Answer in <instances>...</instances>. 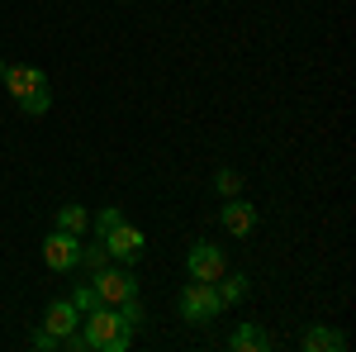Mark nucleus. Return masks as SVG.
Returning <instances> with one entry per match:
<instances>
[{"label":"nucleus","mask_w":356,"mask_h":352,"mask_svg":"<svg viewBox=\"0 0 356 352\" xmlns=\"http://www.w3.org/2000/svg\"><path fill=\"white\" fill-rule=\"evenodd\" d=\"M81 338L90 352H129L134 343V328L124 324L119 305H95L81 314Z\"/></svg>","instance_id":"f257e3e1"},{"label":"nucleus","mask_w":356,"mask_h":352,"mask_svg":"<svg viewBox=\"0 0 356 352\" xmlns=\"http://www.w3.org/2000/svg\"><path fill=\"white\" fill-rule=\"evenodd\" d=\"M0 82L10 86V95L24 105V114H43V109L53 105V95H48V77H43L38 67H5Z\"/></svg>","instance_id":"f03ea898"},{"label":"nucleus","mask_w":356,"mask_h":352,"mask_svg":"<svg viewBox=\"0 0 356 352\" xmlns=\"http://www.w3.org/2000/svg\"><path fill=\"white\" fill-rule=\"evenodd\" d=\"M219 309H223V300H219V291H214V281H195L191 276V286L181 291V314H186L191 324H209Z\"/></svg>","instance_id":"7ed1b4c3"},{"label":"nucleus","mask_w":356,"mask_h":352,"mask_svg":"<svg viewBox=\"0 0 356 352\" xmlns=\"http://www.w3.org/2000/svg\"><path fill=\"white\" fill-rule=\"evenodd\" d=\"M90 286H95L100 305H124V300H134V296H138V281H134V276H129L124 267H110V262L95 271V281H90Z\"/></svg>","instance_id":"20e7f679"},{"label":"nucleus","mask_w":356,"mask_h":352,"mask_svg":"<svg viewBox=\"0 0 356 352\" xmlns=\"http://www.w3.org/2000/svg\"><path fill=\"white\" fill-rule=\"evenodd\" d=\"M43 262L53 271H72L81 262V234H67V229H53L43 238Z\"/></svg>","instance_id":"39448f33"},{"label":"nucleus","mask_w":356,"mask_h":352,"mask_svg":"<svg viewBox=\"0 0 356 352\" xmlns=\"http://www.w3.org/2000/svg\"><path fill=\"white\" fill-rule=\"evenodd\" d=\"M100 243L110 247V257H114V262H134L138 252L147 247V238H143V229H134V224H124V219H119L110 234H100Z\"/></svg>","instance_id":"423d86ee"},{"label":"nucleus","mask_w":356,"mask_h":352,"mask_svg":"<svg viewBox=\"0 0 356 352\" xmlns=\"http://www.w3.org/2000/svg\"><path fill=\"white\" fill-rule=\"evenodd\" d=\"M186 271H191L195 281H219L223 271H228V257H223V247H214V243H195L191 257H186Z\"/></svg>","instance_id":"0eeeda50"},{"label":"nucleus","mask_w":356,"mask_h":352,"mask_svg":"<svg viewBox=\"0 0 356 352\" xmlns=\"http://www.w3.org/2000/svg\"><path fill=\"white\" fill-rule=\"evenodd\" d=\"M219 224L233 234V238H247V234L257 229V205L243 200V195H228V200L219 205Z\"/></svg>","instance_id":"6e6552de"},{"label":"nucleus","mask_w":356,"mask_h":352,"mask_svg":"<svg viewBox=\"0 0 356 352\" xmlns=\"http://www.w3.org/2000/svg\"><path fill=\"white\" fill-rule=\"evenodd\" d=\"M76 324H81V309H76L72 300H53V305L43 309V328L53 333L57 343H62L67 333H76Z\"/></svg>","instance_id":"1a4fd4ad"},{"label":"nucleus","mask_w":356,"mask_h":352,"mask_svg":"<svg viewBox=\"0 0 356 352\" xmlns=\"http://www.w3.org/2000/svg\"><path fill=\"white\" fill-rule=\"evenodd\" d=\"M228 348L233 352H261V348H271V338H266V328H257V324H238L233 338H228Z\"/></svg>","instance_id":"9d476101"},{"label":"nucleus","mask_w":356,"mask_h":352,"mask_svg":"<svg viewBox=\"0 0 356 352\" xmlns=\"http://www.w3.org/2000/svg\"><path fill=\"white\" fill-rule=\"evenodd\" d=\"M300 348L304 352H328V348H347V338H342L337 328H304Z\"/></svg>","instance_id":"9b49d317"},{"label":"nucleus","mask_w":356,"mask_h":352,"mask_svg":"<svg viewBox=\"0 0 356 352\" xmlns=\"http://www.w3.org/2000/svg\"><path fill=\"white\" fill-rule=\"evenodd\" d=\"M86 224H90L86 205H57V229H67V234H86Z\"/></svg>","instance_id":"f8f14e48"},{"label":"nucleus","mask_w":356,"mask_h":352,"mask_svg":"<svg viewBox=\"0 0 356 352\" xmlns=\"http://www.w3.org/2000/svg\"><path fill=\"white\" fill-rule=\"evenodd\" d=\"M214 291H219L223 305H238V300L247 296V276H228V271H223L219 281H214Z\"/></svg>","instance_id":"ddd939ff"},{"label":"nucleus","mask_w":356,"mask_h":352,"mask_svg":"<svg viewBox=\"0 0 356 352\" xmlns=\"http://www.w3.org/2000/svg\"><path fill=\"white\" fill-rule=\"evenodd\" d=\"M214 190L228 200V195H238V190H243V176H238L233 167H223V171H214Z\"/></svg>","instance_id":"4468645a"},{"label":"nucleus","mask_w":356,"mask_h":352,"mask_svg":"<svg viewBox=\"0 0 356 352\" xmlns=\"http://www.w3.org/2000/svg\"><path fill=\"white\" fill-rule=\"evenodd\" d=\"M119 219H124V210H119V205H105V210H100V219H95V229H100V234H110Z\"/></svg>","instance_id":"2eb2a0df"},{"label":"nucleus","mask_w":356,"mask_h":352,"mask_svg":"<svg viewBox=\"0 0 356 352\" xmlns=\"http://www.w3.org/2000/svg\"><path fill=\"white\" fill-rule=\"evenodd\" d=\"M72 305H76V309H81V314H86V309H95V305H100V296H95V286H90V281H86L81 291H76V300H72Z\"/></svg>","instance_id":"dca6fc26"},{"label":"nucleus","mask_w":356,"mask_h":352,"mask_svg":"<svg viewBox=\"0 0 356 352\" xmlns=\"http://www.w3.org/2000/svg\"><path fill=\"white\" fill-rule=\"evenodd\" d=\"M81 262H90V267L100 271L105 262H110V247H105V243H100V247H81Z\"/></svg>","instance_id":"f3484780"},{"label":"nucleus","mask_w":356,"mask_h":352,"mask_svg":"<svg viewBox=\"0 0 356 352\" xmlns=\"http://www.w3.org/2000/svg\"><path fill=\"white\" fill-rule=\"evenodd\" d=\"M33 348H38V352H53V348H62V343H57L48 328H38V333H33Z\"/></svg>","instance_id":"a211bd4d"},{"label":"nucleus","mask_w":356,"mask_h":352,"mask_svg":"<svg viewBox=\"0 0 356 352\" xmlns=\"http://www.w3.org/2000/svg\"><path fill=\"white\" fill-rule=\"evenodd\" d=\"M0 77H5V57H0Z\"/></svg>","instance_id":"6ab92c4d"}]
</instances>
